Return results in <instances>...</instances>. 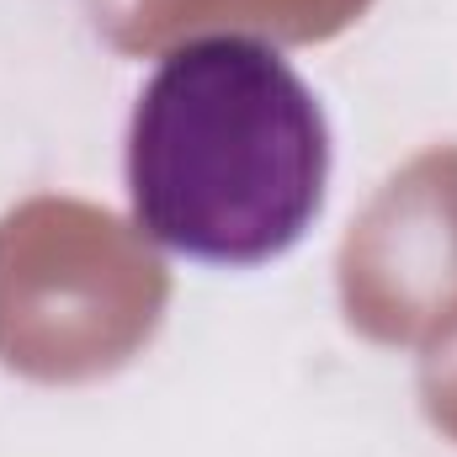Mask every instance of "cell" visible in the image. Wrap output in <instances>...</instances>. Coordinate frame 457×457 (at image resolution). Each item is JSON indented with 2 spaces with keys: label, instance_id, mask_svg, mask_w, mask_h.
<instances>
[{
  "label": "cell",
  "instance_id": "obj_1",
  "mask_svg": "<svg viewBox=\"0 0 457 457\" xmlns=\"http://www.w3.org/2000/svg\"><path fill=\"white\" fill-rule=\"evenodd\" d=\"M330 122L298 70L250 32L176 43L128 117L138 228L197 261H266L320 213Z\"/></svg>",
  "mask_w": 457,
  "mask_h": 457
}]
</instances>
